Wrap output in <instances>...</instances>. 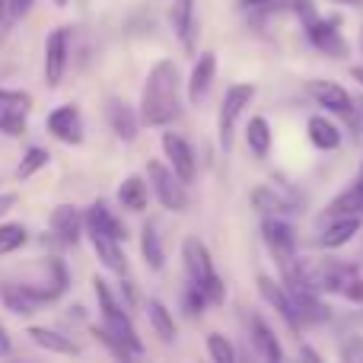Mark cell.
<instances>
[{
	"label": "cell",
	"instance_id": "cell-15",
	"mask_svg": "<svg viewBox=\"0 0 363 363\" xmlns=\"http://www.w3.org/2000/svg\"><path fill=\"white\" fill-rule=\"evenodd\" d=\"M106 121H108V128L115 131V138H118V140H125V144L138 140L140 115L134 112L125 99H115V96H112V99L106 102Z\"/></svg>",
	"mask_w": 363,
	"mask_h": 363
},
{
	"label": "cell",
	"instance_id": "cell-48",
	"mask_svg": "<svg viewBox=\"0 0 363 363\" xmlns=\"http://www.w3.org/2000/svg\"><path fill=\"white\" fill-rule=\"evenodd\" d=\"M360 32H363V29H360Z\"/></svg>",
	"mask_w": 363,
	"mask_h": 363
},
{
	"label": "cell",
	"instance_id": "cell-37",
	"mask_svg": "<svg viewBox=\"0 0 363 363\" xmlns=\"http://www.w3.org/2000/svg\"><path fill=\"white\" fill-rule=\"evenodd\" d=\"M341 357L351 363H363V338H347L341 345Z\"/></svg>",
	"mask_w": 363,
	"mask_h": 363
},
{
	"label": "cell",
	"instance_id": "cell-17",
	"mask_svg": "<svg viewBox=\"0 0 363 363\" xmlns=\"http://www.w3.org/2000/svg\"><path fill=\"white\" fill-rule=\"evenodd\" d=\"M255 284H258V294L264 296V303H268L271 309H277L290 328H300L296 325V315H294V300H290V290L284 287V281H274V277H268V274H258Z\"/></svg>",
	"mask_w": 363,
	"mask_h": 363
},
{
	"label": "cell",
	"instance_id": "cell-44",
	"mask_svg": "<svg viewBox=\"0 0 363 363\" xmlns=\"http://www.w3.org/2000/svg\"><path fill=\"white\" fill-rule=\"evenodd\" d=\"M300 357H303V360H315V363H319V360H322V354H319V351H313V347H303Z\"/></svg>",
	"mask_w": 363,
	"mask_h": 363
},
{
	"label": "cell",
	"instance_id": "cell-29",
	"mask_svg": "<svg viewBox=\"0 0 363 363\" xmlns=\"http://www.w3.org/2000/svg\"><path fill=\"white\" fill-rule=\"evenodd\" d=\"M118 201L125 211H134V213L147 211V204H150V185L140 176H128L118 188Z\"/></svg>",
	"mask_w": 363,
	"mask_h": 363
},
{
	"label": "cell",
	"instance_id": "cell-42",
	"mask_svg": "<svg viewBox=\"0 0 363 363\" xmlns=\"http://www.w3.org/2000/svg\"><path fill=\"white\" fill-rule=\"evenodd\" d=\"M354 125H357L360 134H363V96L360 99H354Z\"/></svg>",
	"mask_w": 363,
	"mask_h": 363
},
{
	"label": "cell",
	"instance_id": "cell-8",
	"mask_svg": "<svg viewBox=\"0 0 363 363\" xmlns=\"http://www.w3.org/2000/svg\"><path fill=\"white\" fill-rule=\"evenodd\" d=\"M303 32H306V38H309V45H315L319 51H325V55H332V57H347V42H345V35H341V19L338 16H319L315 13L313 19H306L303 23Z\"/></svg>",
	"mask_w": 363,
	"mask_h": 363
},
{
	"label": "cell",
	"instance_id": "cell-11",
	"mask_svg": "<svg viewBox=\"0 0 363 363\" xmlns=\"http://www.w3.org/2000/svg\"><path fill=\"white\" fill-rule=\"evenodd\" d=\"M163 153H166V160H169L172 172H176L185 185H191L194 176H198V160H194V150H191V144H188V138H182L176 131H166Z\"/></svg>",
	"mask_w": 363,
	"mask_h": 363
},
{
	"label": "cell",
	"instance_id": "cell-31",
	"mask_svg": "<svg viewBox=\"0 0 363 363\" xmlns=\"http://www.w3.org/2000/svg\"><path fill=\"white\" fill-rule=\"evenodd\" d=\"M345 213H363V191L354 182L347 191H341L338 198L325 207V217H345Z\"/></svg>",
	"mask_w": 363,
	"mask_h": 363
},
{
	"label": "cell",
	"instance_id": "cell-24",
	"mask_svg": "<svg viewBox=\"0 0 363 363\" xmlns=\"http://www.w3.org/2000/svg\"><path fill=\"white\" fill-rule=\"evenodd\" d=\"M306 134L315 150H338L341 147V128L325 115H313L306 121Z\"/></svg>",
	"mask_w": 363,
	"mask_h": 363
},
{
	"label": "cell",
	"instance_id": "cell-35",
	"mask_svg": "<svg viewBox=\"0 0 363 363\" xmlns=\"http://www.w3.org/2000/svg\"><path fill=\"white\" fill-rule=\"evenodd\" d=\"M89 332H93V335H96V341H99V345H102V347H106V351H108V354H112V357H118V360H128V357H134V354H131V351H128V347H125V345H121V341H118V338H115V335H112V332H108V328H106V325H93V328H89Z\"/></svg>",
	"mask_w": 363,
	"mask_h": 363
},
{
	"label": "cell",
	"instance_id": "cell-40",
	"mask_svg": "<svg viewBox=\"0 0 363 363\" xmlns=\"http://www.w3.org/2000/svg\"><path fill=\"white\" fill-rule=\"evenodd\" d=\"M13 207H16V194H13V191H0V217H6Z\"/></svg>",
	"mask_w": 363,
	"mask_h": 363
},
{
	"label": "cell",
	"instance_id": "cell-13",
	"mask_svg": "<svg viewBox=\"0 0 363 363\" xmlns=\"http://www.w3.org/2000/svg\"><path fill=\"white\" fill-rule=\"evenodd\" d=\"M45 128H48V134H55L61 144H70V147L83 144V118H80V108L70 106V102L57 106L55 112L48 115Z\"/></svg>",
	"mask_w": 363,
	"mask_h": 363
},
{
	"label": "cell",
	"instance_id": "cell-34",
	"mask_svg": "<svg viewBox=\"0 0 363 363\" xmlns=\"http://www.w3.org/2000/svg\"><path fill=\"white\" fill-rule=\"evenodd\" d=\"M204 345H207V354H211L213 363H233V360H236V351H233V345H230V338H226V335L211 332L204 338Z\"/></svg>",
	"mask_w": 363,
	"mask_h": 363
},
{
	"label": "cell",
	"instance_id": "cell-26",
	"mask_svg": "<svg viewBox=\"0 0 363 363\" xmlns=\"http://www.w3.org/2000/svg\"><path fill=\"white\" fill-rule=\"evenodd\" d=\"M0 303L16 315H32L38 306H42L26 284H0Z\"/></svg>",
	"mask_w": 363,
	"mask_h": 363
},
{
	"label": "cell",
	"instance_id": "cell-9",
	"mask_svg": "<svg viewBox=\"0 0 363 363\" xmlns=\"http://www.w3.org/2000/svg\"><path fill=\"white\" fill-rule=\"evenodd\" d=\"M32 112V96L19 89H0V134L4 138H23L26 118Z\"/></svg>",
	"mask_w": 363,
	"mask_h": 363
},
{
	"label": "cell",
	"instance_id": "cell-6",
	"mask_svg": "<svg viewBox=\"0 0 363 363\" xmlns=\"http://www.w3.org/2000/svg\"><path fill=\"white\" fill-rule=\"evenodd\" d=\"M147 182H150L153 194H157V201L166 211L179 213L188 207V188H185V182L172 172V166L160 163V160H150V163H147Z\"/></svg>",
	"mask_w": 363,
	"mask_h": 363
},
{
	"label": "cell",
	"instance_id": "cell-10",
	"mask_svg": "<svg viewBox=\"0 0 363 363\" xmlns=\"http://www.w3.org/2000/svg\"><path fill=\"white\" fill-rule=\"evenodd\" d=\"M290 290V300H294V315H296V325H325L332 319V306L319 296V290L306 287H287Z\"/></svg>",
	"mask_w": 363,
	"mask_h": 363
},
{
	"label": "cell",
	"instance_id": "cell-7",
	"mask_svg": "<svg viewBox=\"0 0 363 363\" xmlns=\"http://www.w3.org/2000/svg\"><path fill=\"white\" fill-rule=\"evenodd\" d=\"M70 26H57L51 29V35L45 38V83L51 89L61 86L64 74H67V61H70Z\"/></svg>",
	"mask_w": 363,
	"mask_h": 363
},
{
	"label": "cell",
	"instance_id": "cell-19",
	"mask_svg": "<svg viewBox=\"0 0 363 363\" xmlns=\"http://www.w3.org/2000/svg\"><path fill=\"white\" fill-rule=\"evenodd\" d=\"M357 233H360V213H345V217H335L332 223L319 233L315 242H319L322 249H341V245H347Z\"/></svg>",
	"mask_w": 363,
	"mask_h": 363
},
{
	"label": "cell",
	"instance_id": "cell-22",
	"mask_svg": "<svg viewBox=\"0 0 363 363\" xmlns=\"http://www.w3.org/2000/svg\"><path fill=\"white\" fill-rule=\"evenodd\" d=\"M83 226H93V230L108 233V236H115L118 242H125V239H128L125 223H121V220L108 211L106 201H93V204L86 207V213H83Z\"/></svg>",
	"mask_w": 363,
	"mask_h": 363
},
{
	"label": "cell",
	"instance_id": "cell-32",
	"mask_svg": "<svg viewBox=\"0 0 363 363\" xmlns=\"http://www.w3.org/2000/svg\"><path fill=\"white\" fill-rule=\"evenodd\" d=\"M29 242V230L23 223H0V255L19 252Z\"/></svg>",
	"mask_w": 363,
	"mask_h": 363
},
{
	"label": "cell",
	"instance_id": "cell-23",
	"mask_svg": "<svg viewBox=\"0 0 363 363\" xmlns=\"http://www.w3.org/2000/svg\"><path fill=\"white\" fill-rule=\"evenodd\" d=\"M26 335H29L32 345L42 347V351H48V354H61V357H77V354H80V347H77L70 338H64L61 332H55V328L32 325Z\"/></svg>",
	"mask_w": 363,
	"mask_h": 363
},
{
	"label": "cell",
	"instance_id": "cell-47",
	"mask_svg": "<svg viewBox=\"0 0 363 363\" xmlns=\"http://www.w3.org/2000/svg\"><path fill=\"white\" fill-rule=\"evenodd\" d=\"M55 6H67V0H55Z\"/></svg>",
	"mask_w": 363,
	"mask_h": 363
},
{
	"label": "cell",
	"instance_id": "cell-27",
	"mask_svg": "<svg viewBox=\"0 0 363 363\" xmlns=\"http://www.w3.org/2000/svg\"><path fill=\"white\" fill-rule=\"evenodd\" d=\"M140 255H144V262H147L150 271H163L166 249H163V236H160V230H157L153 220H147L144 230H140Z\"/></svg>",
	"mask_w": 363,
	"mask_h": 363
},
{
	"label": "cell",
	"instance_id": "cell-21",
	"mask_svg": "<svg viewBox=\"0 0 363 363\" xmlns=\"http://www.w3.org/2000/svg\"><path fill=\"white\" fill-rule=\"evenodd\" d=\"M249 201H252V207L262 213H274V217L294 213V201H290L284 191H277L274 185H255L249 194Z\"/></svg>",
	"mask_w": 363,
	"mask_h": 363
},
{
	"label": "cell",
	"instance_id": "cell-16",
	"mask_svg": "<svg viewBox=\"0 0 363 363\" xmlns=\"http://www.w3.org/2000/svg\"><path fill=\"white\" fill-rule=\"evenodd\" d=\"M213 77H217V55L204 51V55H198L191 77H188V99H191V106H201L207 99V93L213 86Z\"/></svg>",
	"mask_w": 363,
	"mask_h": 363
},
{
	"label": "cell",
	"instance_id": "cell-38",
	"mask_svg": "<svg viewBox=\"0 0 363 363\" xmlns=\"http://www.w3.org/2000/svg\"><path fill=\"white\" fill-rule=\"evenodd\" d=\"M16 23V13H13V4L10 0H0V42L6 38V32H10V26Z\"/></svg>",
	"mask_w": 363,
	"mask_h": 363
},
{
	"label": "cell",
	"instance_id": "cell-14",
	"mask_svg": "<svg viewBox=\"0 0 363 363\" xmlns=\"http://www.w3.org/2000/svg\"><path fill=\"white\" fill-rule=\"evenodd\" d=\"M86 230V236H89V242H93V249H96V255H99V262L106 264L112 274H118V277H128V258H125V252H121V242L115 236H108V233H102V230H93V226H83Z\"/></svg>",
	"mask_w": 363,
	"mask_h": 363
},
{
	"label": "cell",
	"instance_id": "cell-30",
	"mask_svg": "<svg viewBox=\"0 0 363 363\" xmlns=\"http://www.w3.org/2000/svg\"><path fill=\"white\" fill-rule=\"evenodd\" d=\"M147 319H150L153 332H157L166 345H172V341H176V335H179L176 319H172V313L160 300H147Z\"/></svg>",
	"mask_w": 363,
	"mask_h": 363
},
{
	"label": "cell",
	"instance_id": "cell-28",
	"mask_svg": "<svg viewBox=\"0 0 363 363\" xmlns=\"http://www.w3.org/2000/svg\"><path fill=\"white\" fill-rule=\"evenodd\" d=\"M245 144H249V150L262 160L271 153L274 134H271V121L264 118V115H252V118L245 121Z\"/></svg>",
	"mask_w": 363,
	"mask_h": 363
},
{
	"label": "cell",
	"instance_id": "cell-1",
	"mask_svg": "<svg viewBox=\"0 0 363 363\" xmlns=\"http://www.w3.org/2000/svg\"><path fill=\"white\" fill-rule=\"evenodd\" d=\"M140 125L147 128H166L182 115V74L176 61L163 57L150 67L140 93Z\"/></svg>",
	"mask_w": 363,
	"mask_h": 363
},
{
	"label": "cell",
	"instance_id": "cell-12",
	"mask_svg": "<svg viewBox=\"0 0 363 363\" xmlns=\"http://www.w3.org/2000/svg\"><path fill=\"white\" fill-rule=\"evenodd\" d=\"M309 96H313L322 108H328L332 115H341L345 121H354V96L347 93L341 83H335V80H313V83H309Z\"/></svg>",
	"mask_w": 363,
	"mask_h": 363
},
{
	"label": "cell",
	"instance_id": "cell-46",
	"mask_svg": "<svg viewBox=\"0 0 363 363\" xmlns=\"http://www.w3.org/2000/svg\"><path fill=\"white\" fill-rule=\"evenodd\" d=\"M264 4H271V0H242V6H264Z\"/></svg>",
	"mask_w": 363,
	"mask_h": 363
},
{
	"label": "cell",
	"instance_id": "cell-45",
	"mask_svg": "<svg viewBox=\"0 0 363 363\" xmlns=\"http://www.w3.org/2000/svg\"><path fill=\"white\" fill-rule=\"evenodd\" d=\"M351 77H354V80H357L360 86H363V67H351Z\"/></svg>",
	"mask_w": 363,
	"mask_h": 363
},
{
	"label": "cell",
	"instance_id": "cell-43",
	"mask_svg": "<svg viewBox=\"0 0 363 363\" xmlns=\"http://www.w3.org/2000/svg\"><path fill=\"white\" fill-rule=\"evenodd\" d=\"M6 354H13V345H10V338H6V328L0 325V357H6Z\"/></svg>",
	"mask_w": 363,
	"mask_h": 363
},
{
	"label": "cell",
	"instance_id": "cell-4",
	"mask_svg": "<svg viewBox=\"0 0 363 363\" xmlns=\"http://www.w3.org/2000/svg\"><path fill=\"white\" fill-rule=\"evenodd\" d=\"M357 264L351 262H335V258H322L315 264H303L300 268V277L306 287L313 290H322V294H345L347 284L357 277Z\"/></svg>",
	"mask_w": 363,
	"mask_h": 363
},
{
	"label": "cell",
	"instance_id": "cell-36",
	"mask_svg": "<svg viewBox=\"0 0 363 363\" xmlns=\"http://www.w3.org/2000/svg\"><path fill=\"white\" fill-rule=\"evenodd\" d=\"M182 306H185V313L191 315V319H201V315H204V309L211 306V303H207V296L191 284V287L185 290V296H182Z\"/></svg>",
	"mask_w": 363,
	"mask_h": 363
},
{
	"label": "cell",
	"instance_id": "cell-5",
	"mask_svg": "<svg viewBox=\"0 0 363 363\" xmlns=\"http://www.w3.org/2000/svg\"><path fill=\"white\" fill-rule=\"evenodd\" d=\"M255 99V86L252 83H236L223 93L220 99V112H217V138H220V150L230 153L233 150V138H236V125L239 115L249 108V102Z\"/></svg>",
	"mask_w": 363,
	"mask_h": 363
},
{
	"label": "cell",
	"instance_id": "cell-33",
	"mask_svg": "<svg viewBox=\"0 0 363 363\" xmlns=\"http://www.w3.org/2000/svg\"><path fill=\"white\" fill-rule=\"evenodd\" d=\"M48 150L45 147H29V150L23 153V160H19V166H16V179L23 182V179H32L38 169H45L48 166Z\"/></svg>",
	"mask_w": 363,
	"mask_h": 363
},
{
	"label": "cell",
	"instance_id": "cell-2",
	"mask_svg": "<svg viewBox=\"0 0 363 363\" xmlns=\"http://www.w3.org/2000/svg\"><path fill=\"white\" fill-rule=\"evenodd\" d=\"M182 262H185L188 281L207 296L211 306H220V303L226 300V287H223V277H220L217 268H213L211 249H207L198 236H188L185 242H182Z\"/></svg>",
	"mask_w": 363,
	"mask_h": 363
},
{
	"label": "cell",
	"instance_id": "cell-41",
	"mask_svg": "<svg viewBox=\"0 0 363 363\" xmlns=\"http://www.w3.org/2000/svg\"><path fill=\"white\" fill-rule=\"evenodd\" d=\"M10 4H13V13H16V19H19V16H26V13L32 10L35 0H10Z\"/></svg>",
	"mask_w": 363,
	"mask_h": 363
},
{
	"label": "cell",
	"instance_id": "cell-25",
	"mask_svg": "<svg viewBox=\"0 0 363 363\" xmlns=\"http://www.w3.org/2000/svg\"><path fill=\"white\" fill-rule=\"evenodd\" d=\"M249 335H252V345H255V351L262 354L264 360H284V351L281 345H277L274 332H271V325L262 319V315H252L249 319Z\"/></svg>",
	"mask_w": 363,
	"mask_h": 363
},
{
	"label": "cell",
	"instance_id": "cell-39",
	"mask_svg": "<svg viewBox=\"0 0 363 363\" xmlns=\"http://www.w3.org/2000/svg\"><path fill=\"white\" fill-rule=\"evenodd\" d=\"M341 296H347V300H354V303H363V277H360V274L354 277V281L347 284V290H345Z\"/></svg>",
	"mask_w": 363,
	"mask_h": 363
},
{
	"label": "cell",
	"instance_id": "cell-20",
	"mask_svg": "<svg viewBox=\"0 0 363 363\" xmlns=\"http://www.w3.org/2000/svg\"><path fill=\"white\" fill-rule=\"evenodd\" d=\"M194 6L198 0H172L169 6V23L185 51H194Z\"/></svg>",
	"mask_w": 363,
	"mask_h": 363
},
{
	"label": "cell",
	"instance_id": "cell-3",
	"mask_svg": "<svg viewBox=\"0 0 363 363\" xmlns=\"http://www.w3.org/2000/svg\"><path fill=\"white\" fill-rule=\"evenodd\" d=\"M93 287H96V300H99L102 325H106L108 332H112L115 338H118L121 345H125L131 354H144V345H140L138 332H134V322H131V315L125 313V306H121V303H118V296L112 294V287H108V281H102V277H96V281H93Z\"/></svg>",
	"mask_w": 363,
	"mask_h": 363
},
{
	"label": "cell",
	"instance_id": "cell-18",
	"mask_svg": "<svg viewBox=\"0 0 363 363\" xmlns=\"http://www.w3.org/2000/svg\"><path fill=\"white\" fill-rule=\"evenodd\" d=\"M51 233L61 239L64 245H77L83 233V213L74 204H57L51 211Z\"/></svg>",
	"mask_w": 363,
	"mask_h": 363
}]
</instances>
